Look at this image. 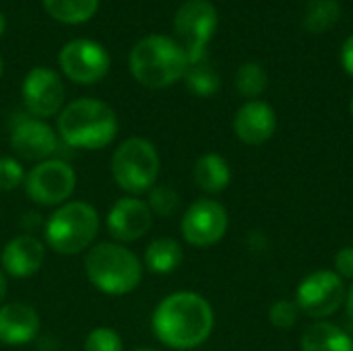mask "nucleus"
<instances>
[{
    "instance_id": "1",
    "label": "nucleus",
    "mask_w": 353,
    "mask_h": 351,
    "mask_svg": "<svg viewBox=\"0 0 353 351\" xmlns=\"http://www.w3.org/2000/svg\"><path fill=\"white\" fill-rule=\"evenodd\" d=\"M215 327L211 304L196 292H174L153 310L151 329L170 350L188 351L203 345Z\"/></svg>"
},
{
    "instance_id": "2",
    "label": "nucleus",
    "mask_w": 353,
    "mask_h": 351,
    "mask_svg": "<svg viewBox=\"0 0 353 351\" xmlns=\"http://www.w3.org/2000/svg\"><path fill=\"white\" fill-rule=\"evenodd\" d=\"M118 126V116L112 106L95 97H81L62 108L56 132L72 149L97 151L114 143Z\"/></svg>"
},
{
    "instance_id": "3",
    "label": "nucleus",
    "mask_w": 353,
    "mask_h": 351,
    "mask_svg": "<svg viewBox=\"0 0 353 351\" xmlns=\"http://www.w3.org/2000/svg\"><path fill=\"white\" fill-rule=\"evenodd\" d=\"M184 48L165 35H147L139 39L128 56L130 74L147 89H165L184 79L188 70Z\"/></svg>"
},
{
    "instance_id": "4",
    "label": "nucleus",
    "mask_w": 353,
    "mask_h": 351,
    "mask_svg": "<svg viewBox=\"0 0 353 351\" xmlns=\"http://www.w3.org/2000/svg\"><path fill=\"white\" fill-rule=\"evenodd\" d=\"M143 261L120 242H97L85 254L89 283L105 296H126L143 281Z\"/></svg>"
},
{
    "instance_id": "5",
    "label": "nucleus",
    "mask_w": 353,
    "mask_h": 351,
    "mask_svg": "<svg viewBox=\"0 0 353 351\" xmlns=\"http://www.w3.org/2000/svg\"><path fill=\"white\" fill-rule=\"evenodd\" d=\"M43 244L60 257L87 252L99 234V213L87 201H68L43 221Z\"/></svg>"
},
{
    "instance_id": "6",
    "label": "nucleus",
    "mask_w": 353,
    "mask_h": 351,
    "mask_svg": "<svg viewBox=\"0 0 353 351\" xmlns=\"http://www.w3.org/2000/svg\"><path fill=\"white\" fill-rule=\"evenodd\" d=\"M159 168V151L145 137H130L122 141L110 159L112 180L130 197H141L149 192L157 184Z\"/></svg>"
},
{
    "instance_id": "7",
    "label": "nucleus",
    "mask_w": 353,
    "mask_h": 351,
    "mask_svg": "<svg viewBox=\"0 0 353 351\" xmlns=\"http://www.w3.org/2000/svg\"><path fill=\"white\" fill-rule=\"evenodd\" d=\"M25 194L39 207H60L70 201L77 188V172L58 157L35 163L25 176Z\"/></svg>"
},
{
    "instance_id": "8",
    "label": "nucleus",
    "mask_w": 353,
    "mask_h": 351,
    "mask_svg": "<svg viewBox=\"0 0 353 351\" xmlns=\"http://www.w3.org/2000/svg\"><path fill=\"white\" fill-rule=\"evenodd\" d=\"M217 10L209 0H186L178 8L174 17V31L178 35L176 41L188 56V64L203 62L207 43L217 29Z\"/></svg>"
},
{
    "instance_id": "9",
    "label": "nucleus",
    "mask_w": 353,
    "mask_h": 351,
    "mask_svg": "<svg viewBox=\"0 0 353 351\" xmlns=\"http://www.w3.org/2000/svg\"><path fill=\"white\" fill-rule=\"evenodd\" d=\"M58 64L62 74L77 85H95L110 72L108 50L87 37L70 39L58 52Z\"/></svg>"
},
{
    "instance_id": "10",
    "label": "nucleus",
    "mask_w": 353,
    "mask_h": 351,
    "mask_svg": "<svg viewBox=\"0 0 353 351\" xmlns=\"http://www.w3.org/2000/svg\"><path fill=\"white\" fill-rule=\"evenodd\" d=\"M345 296L347 292L343 279L335 271H314L300 281L296 304L306 317L325 321L343 306Z\"/></svg>"
},
{
    "instance_id": "11",
    "label": "nucleus",
    "mask_w": 353,
    "mask_h": 351,
    "mask_svg": "<svg viewBox=\"0 0 353 351\" xmlns=\"http://www.w3.org/2000/svg\"><path fill=\"white\" fill-rule=\"evenodd\" d=\"M230 217L221 203L213 199L194 201L182 215L180 232L182 238L196 248H209L223 240L228 234Z\"/></svg>"
},
{
    "instance_id": "12",
    "label": "nucleus",
    "mask_w": 353,
    "mask_h": 351,
    "mask_svg": "<svg viewBox=\"0 0 353 351\" xmlns=\"http://www.w3.org/2000/svg\"><path fill=\"white\" fill-rule=\"evenodd\" d=\"M21 97L29 116L46 120L62 112L66 89L62 77L46 66L31 68L21 85Z\"/></svg>"
},
{
    "instance_id": "13",
    "label": "nucleus",
    "mask_w": 353,
    "mask_h": 351,
    "mask_svg": "<svg viewBox=\"0 0 353 351\" xmlns=\"http://www.w3.org/2000/svg\"><path fill=\"white\" fill-rule=\"evenodd\" d=\"M153 219L155 215L151 213L147 201L126 194L110 207L105 215V225L116 242L130 244L151 232Z\"/></svg>"
},
{
    "instance_id": "14",
    "label": "nucleus",
    "mask_w": 353,
    "mask_h": 351,
    "mask_svg": "<svg viewBox=\"0 0 353 351\" xmlns=\"http://www.w3.org/2000/svg\"><path fill=\"white\" fill-rule=\"evenodd\" d=\"M10 147L25 161H46L58 149V132L39 118H21L10 132Z\"/></svg>"
},
{
    "instance_id": "15",
    "label": "nucleus",
    "mask_w": 353,
    "mask_h": 351,
    "mask_svg": "<svg viewBox=\"0 0 353 351\" xmlns=\"http://www.w3.org/2000/svg\"><path fill=\"white\" fill-rule=\"evenodd\" d=\"M46 261V244L33 234H19L10 238L0 252V269L6 277L29 279Z\"/></svg>"
},
{
    "instance_id": "16",
    "label": "nucleus",
    "mask_w": 353,
    "mask_h": 351,
    "mask_svg": "<svg viewBox=\"0 0 353 351\" xmlns=\"http://www.w3.org/2000/svg\"><path fill=\"white\" fill-rule=\"evenodd\" d=\"M277 130V114L275 110L261 99L246 101L234 116V132L246 145H263Z\"/></svg>"
},
{
    "instance_id": "17",
    "label": "nucleus",
    "mask_w": 353,
    "mask_h": 351,
    "mask_svg": "<svg viewBox=\"0 0 353 351\" xmlns=\"http://www.w3.org/2000/svg\"><path fill=\"white\" fill-rule=\"evenodd\" d=\"M41 329L39 314L25 302H4L0 306V343L4 345H27Z\"/></svg>"
},
{
    "instance_id": "18",
    "label": "nucleus",
    "mask_w": 353,
    "mask_h": 351,
    "mask_svg": "<svg viewBox=\"0 0 353 351\" xmlns=\"http://www.w3.org/2000/svg\"><path fill=\"white\" fill-rule=\"evenodd\" d=\"M192 180L203 192L219 194L232 182V168L228 159L219 153H205L196 159L192 168Z\"/></svg>"
},
{
    "instance_id": "19",
    "label": "nucleus",
    "mask_w": 353,
    "mask_h": 351,
    "mask_svg": "<svg viewBox=\"0 0 353 351\" xmlns=\"http://www.w3.org/2000/svg\"><path fill=\"white\" fill-rule=\"evenodd\" d=\"M184 261L182 244L174 238H155L147 244L143 254V267L155 275L174 273Z\"/></svg>"
},
{
    "instance_id": "20",
    "label": "nucleus",
    "mask_w": 353,
    "mask_h": 351,
    "mask_svg": "<svg viewBox=\"0 0 353 351\" xmlns=\"http://www.w3.org/2000/svg\"><path fill=\"white\" fill-rule=\"evenodd\" d=\"M302 351H353V339L337 325L319 321L300 339Z\"/></svg>"
},
{
    "instance_id": "21",
    "label": "nucleus",
    "mask_w": 353,
    "mask_h": 351,
    "mask_svg": "<svg viewBox=\"0 0 353 351\" xmlns=\"http://www.w3.org/2000/svg\"><path fill=\"white\" fill-rule=\"evenodd\" d=\"M41 4L52 19L66 25H81L99 8V0H41Z\"/></svg>"
},
{
    "instance_id": "22",
    "label": "nucleus",
    "mask_w": 353,
    "mask_h": 351,
    "mask_svg": "<svg viewBox=\"0 0 353 351\" xmlns=\"http://www.w3.org/2000/svg\"><path fill=\"white\" fill-rule=\"evenodd\" d=\"M184 83L188 91L194 93L196 97H211L219 91V85H221L217 70L205 62L190 64L184 74Z\"/></svg>"
},
{
    "instance_id": "23",
    "label": "nucleus",
    "mask_w": 353,
    "mask_h": 351,
    "mask_svg": "<svg viewBox=\"0 0 353 351\" xmlns=\"http://www.w3.org/2000/svg\"><path fill=\"white\" fill-rule=\"evenodd\" d=\"M236 89L240 95L248 97V99H259L267 85H269V77H267V70L256 64V62H246L238 68L236 72Z\"/></svg>"
},
{
    "instance_id": "24",
    "label": "nucleus",
    "mask_w": 353,
    "mask_h": 351,
    "mask_svg": "<svg viewBox=\"0 0 353 351\" xmlns=\"http://www.w3.org/2000/svg\"><path fill=\"white\" fill-rule=\"evenodd\" d=\"M149 209L153 215L157 217H174L180 211L182 205V197L180 192L170 186V184H155L149 190V201H147Z\"/></svg>"
},
{
    "instance_id": "25",
    "label": "nucleus",
    "mask_w": 353,
    "mask_h": 351,
    "mask_svg": "<svg viewBox=\"0 0 353 351\" xmlns=\"http://www.w3.org/2000/svg\"><path fill=\"white\" fill-rule=\"evenodd\" d=\"M83 351H124V341L116 329L95 327L87 333Z\"/></svg>"
},
{
    "instance_id": "26",
    "label": "nucleus",
    "mask_w": 353,
    "mask_h": 351,
    "mask_svg": "<svg viewBox=\"0 0 353 351\" xmlns=\"http://www.w3.org/2000/svg\"><path fill=\"white\" fill-rule=\"evenodd\" d=\"M25 176L27 172L17 157H10V155L0 157V190L12 192L21 188L25 184Z\"/></svg>"
},
{
    "instance_id": "27",
    "label": "nucleus",
    "mask_w": 353,
    "mask_h": 351,
    "mask_svg": "<svg viewBox=\"0 0 353 351\" xmlns=\"http://www.w3.org/2000/svg\"><path fill=\"white\" fill-rule=\"evenodd\" d=\"M298 319H300V308H298L296 300H277L269 308V323L281 331L296 327Z\"/></svg>"
},
{
    "instance_id": "28",
    "label": "nucleus",
    "mask_w": 353,
    "mask_h": 351,
    "mask_svg": "<svg viewBox=\"0 0 353 351\" xmlns=\"http://www.w3.org/2000/svg\"><path fill=\"white\" fill-rule=\"evenodd\" d=\"M335 273L341 279H353V246H345L335 254Z\"/></svg>"
},
{
    "instance_id": "29",
    "label": "nucleus",
    "mask_w": 353,
    "mask_h": 351,
    "mask_svg": "<svg viewBox=\"0 0 353 351\" xmlns=\"http://www.w3.org/2000/svg\"><path fill=\"white\" fill-rule=\"evenodd\" d=\"M341 64H343L345 72L353 77V33L345 39V43L341 48Z\"/></svg>"
},
{
    "instance_id": "30",
    "label": "nucleus",
    "mask_w": 353,
    "mask_h": 351,
    "mask_svg": "<svg viewBox=\"0 0 353 351\" xmlns=\"http://www.w3.org/2000/svg\"><path fill=\"white\" fill-rule=\"evenodd\" d=\"M6 294H8V281H6V273L0 269V306L6 300Z\"/></svg>"
},
{
    "instance_id": "31",
    "label": "nucleus",
    "mask_w": 353,
    "mask_h": 351,
    "mask_svg": "<svg viewBox=\"0 0 353 351\" xmlns=\"http://www.w3.org/2000/svg\"><path fill=\"white\" fill-rule=\"evenodd\" d=\"M345 306H347V314H350V319L353 321V285L350 288L347 296H345Z\"/></svg>"
},
{
    "instance_id": "32",
    "label": "nucleus",
    "mask_w": 353,
    "mask_h": 351,
    "mask_svg": "<svg viewBox=\"0 0 353 351\" xmlns=\"http://www.w3.org/2000/svg\"><path fill=\"white\" fill-rule=\"evenodd\" d=\"M4 27H6V19H4V14L0 12V35L4 33Z\"/></svg>"
},
{
    "instance_id": "33",
    "label": "nucleus",
    "mask_w": 353,
    "mask_h": 351,
    "mask_svg": "<svg viewBox=\"0 0 353 351\" xmlns=\"http://www.w3.org/2000/svg\"><path fill=\"white\" fill-rule=\"evenodd\" d=\"M132 351H157V350H149V348H139V350H132Z\"/></svg>"
},
{
    "instance_id": "34",
    "label": "nucleus",
    "mask_w": 353,
    "mask_h": 351,
    "mask_svg": "<svg viewBox=\"0 0 353 351\" xmlns=\"http://www.w3.org/2000/svg\"><path fill=\"white\" fill-rule=\"evenodd\" d=\"M2 70H4V64H2V58H0V77H2Z\"/></svg>"
},
{
    "instance_id": "35",
    "label": "nucleus",
    "mask_w": 353,
    "mask_h": 351,
    "mask_svg": "<svg viewBox=\"0 0 353 351\" xmlns=\"http://www.w3.org/2000/svg\"><path fill=\"white\" fill-rule=\"evenodd\" d=\"M350 112H352V116H353V97H352V103H350Z\"/></svg>"
}]
</instances>
